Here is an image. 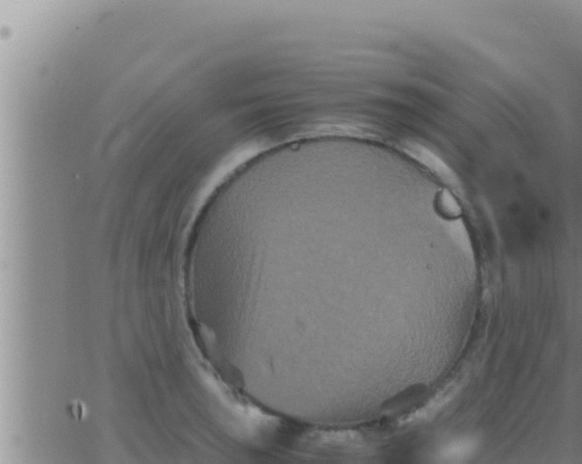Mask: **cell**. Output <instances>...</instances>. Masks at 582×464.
Segmentation results:
<instances>
[{
  "label": "cell",
  "instance_id": "1",
  "mask_svg": "<svg viewBox=\"0 0 582 464\" xmlns=\"http://www.w3.org/2000/svg\"><path fill=\"white\" fill-rule=\"evenodd\" d=\"M439 205H440V208L441 210L446 212L448 215H457L459 213L458 204L455 202L454 197H452L449 194L444 192L440 197H439Z\"/></svg>",
  "mask_w": 582,
  "mask_h": 464
}]
</instances>
